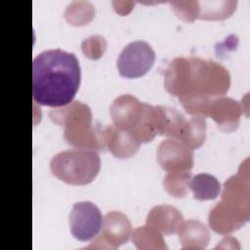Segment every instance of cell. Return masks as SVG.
<instances>
[{
    "instance_id": "obj_1",
    "label": "cell",
    "mask_w": 250,
    "mask_h": 250,
    "mask_svg": "<svg viewBox=\"0 0 250 250\" xmlns=\"http://www.w3.org/2000/svg\"><path fill=\"white\" fill-rule=\"evenodd\" d=\"M80 80V64L73 53L51 49L33 59L32 97L39 104L52 107L69 104L79 89Z\"/></svg>"
},
{
    "instance_id": "obj_2",
    "label": "cell",
    "mask_w": 250,
    "mask_h": 250,
    "mask_svg": "<svg viewBox=\"0 0 250 250\" xmlns=\"http://www.w3.org/2000/svg\"><path fill=\"white\" fill-rule=\"evenodd\" d=\"M167 92L178 98L202 96L216 99L230 86V75L222 64L197 57L175 58L164 75Z\"/></svg>"
},
{
    "instance_id": "obj_3",
    "label": "cell",
    "mask_w": 250,
    "mask_h": 250,
    "mask_svg": "<svg viewBox=\"0 0 250 250\" xmlns=\"http://www.w3.org/2000/svg\"><path fill=\"white\" fill-rule=\"evenodd\" d=\"M51 119L63 126L64 140L77 148L104 150V128L92 122L90 107L81 102H72L50 112Z\"/></svg>"
},
{
    "instance_id": "obj_4",
    "label": "cell",
    "mask_w": 250,
    "mask_h": 250,
    "mask_svg": "<svg viewBox=\"0 0 250 250\" xmlns=\"http://www.w3.org/2000/svg\"><path fill=\"white\" fill-rule=\"evenodd\" d=\"M113 125L130 132L141 144L150 142L157 135L155 106L124 94L117 97L109 107Z\"/></svg>"
},
{
    "instance_id": "obj_5",
    "label": "cell",
    "mask_w": 250,
    "mask_h": 250,
    "mask_svg": "<svg viewBox=\"0 0 250 250\" xmlns=\"http://www.w3.org/2000/svg\"><path fill=\"white\" fill-rule=\"evenodd\" d=\"M50 169L59 180L72 186L90 184L99 174L101 159L95 150L76 148L57 153Z\"/></svg>"
},
{
    "instance_id": "obj_6",
    "label": "cell",
    "mask_w": 250,
    "mask_h": 250,
    "mask_svg": "<svg viewBox=\"0 0 250 250\" xmlns=\"http://www.w3.org/2000/svg\"><path fill=\"white\" fill-rule=\"evenodd\" d=\"M155 53L152 47L144 40H137L126 45L117 60L121 76L137 78L145 75L153 65Z\"/></svg>"
},
{
    "instance_id": "obj_7",
    "label": "cell",
    "mask_w": 250,
    "mask_h": 250,
    "mask_svg": "<svg viewBox=\"0 0 250 250\" xmlns=\"http://www.w3.org/2000/svg\"><path fill=\"white\" fill-rule=\"evenodd\" d=\"M103 215L99 207L91 201L76 202L69 214L72 235L80 241L94 239L103 227Z\"/></svg>"
},
{
    "instance_id": "obj_8",
    "label": "cell",
    "mask_w": 250,
    "mask_h": 250,
    "mask_svg": "<svg viewBox=\"0 0 250 250\" xmlns=\"http://www.w3.org/2000/svg\"><path fill=\"white\" fill-rule=\"evenodd\" d=\"M131 234L132 227L128 217L119 211H110L104 218L101 235L96 236L93 241L95 244L90 245L88 248L100 244L97 246L98 248L115 249L126 243Z\"/></svg>"
},
{
    "instance_id": "obj_9",
    "label": "cell",
    "mask_w": 250,
    "mask_h": 250,
    "mask_svg": "<svg viewBox=\"0 0 250 250\" xmlns=\"http://www.w3.org/2000/svg\"><path fill=\"white\" fill-rule=\"evenodd\" d=\"M157 160L167 172L189 171L193 166V153L181 141L167 139L158 146Z\"/></svg>"
},
{
    "instance_id": "obj_10",
    "label": "cell",
    "mask_w": 250,
    "mask_h": 250,
    "mask_svg": "<svg viewBox=\"0 0 250 250\" xmlns=\"http://www.w3.org/2000/svg\"><path fill=\"white\" fill-rule=\"evenodd\" d=\"M249 186L248 168L243 172L239 168L236 175L230 177L225 182L221 201L244 213L250 214Z\"/></svg>"
},
{
    "instance_id": "obj_11",
    "label": "cell",
    "mask_w": 250,
    "mask_h": 250,
    "mask_svg": "<svg viewBox=\"0 0 250 250\" xmlns=\"http://www.w3.org/2000/svg\"><path fill=\"white\" fill-rule=\"evenodd\" d=\"M250 214L237 210L223 201L215 205L209 213V224L212 229L221 234H229L249 221Z\"/></svg>"
},
{
    "instance_id": "obj_12",
    "label": "cell",
    "mask_w": 250,
    "mask_h": 250,
    "mask_svg": "<svg viewBox=\"0 0 250 250\" xmlns=\"http://www.w3.org/2000/svg\"><path fill=\"white\" fill-rule=\"evenodd\" d=\"M241 113L242 106L237 101L219 97L211 102L208 117H211L221 130L231 132L238 127Z\"/></svg>"
},
{
    "instance_id": "obj_13",
    "label": "cell",
    "mask_w": 250,
    "mask_h": 250,
    "mask_svg": "<svg viewBox=\"0 0 250 250\" xmlns=\"http://www.w3.org/2000/svg\"><path fill=\"white\" fill-rule=\"evenodd\" d=\"M104 142L105 147L118 158H128L134 155L141 143L128 131L121 130L113 124L104 127Z\"/></svg>"
},
{
    "instance_id": "obj_14",
    "label": "cell",
    "mask_w": 250,
    "mask_h": 250,
    "mask_svg": "<svg viewBox=\"0 0 250 250\" xmlns=\"http://www.w3.org/2000/svg\"><path fill=\"white\" fill-rule=\"evenodd\" d=\"M182 213L170 205L154 206L146 217V226L153 228L164 235L174 234L183 222Z\"/></svg>"
},
{
    "instance_id": "obj_15",
    "label": "cell",
    "mask_w": 250,
    "mask_h": 250,
    "mask_svg": "<svg viewBox=\"0 0 250 250\" xmlns=\"http://www.w3.org/2000/svg\"><path fill=\"white\" fill-rule=\"evenodd\" d=\"M177 232L183 249H204L210 239L208 229L198 220L183 221Z\"/></svg>"
},
{
    "instance_id": "obj_16",
    "label": "cell",
    "mask_w": 250,
    "mask_h": 250,
    "mask_svg": "<svg viewBox=\"0 0 250 250\" xmlns=\"http://www.w3.org/2000/svg\"><path fill=\"white\" fill-rule=\"evenodd\" d=\"M156 108L158 111V135L180 141L187 119L175 108L162 105H156Z\"/></svg>"
},
{
    "instance_id": "obj_17",
    "label": "cell",
    "mask_w": 250,
    "mask_h": 250,
    "mask_svg": "<svg viewBox=\"0 0 250 250\" xmlns=\"http://www.w3.org/2000/svg\"><path fill=\"white\" fill-rule=\"evenodd\" d=\"M188 188L197 200L215 199L221 191V185L217 178L207 173H200L190 178Z\"/></svg>"
},
{
    "instance_id": "obj_18",
    "label": "cell",
    "mask_w": 250,
    "mask_h": 250,
    "mask_svg": "<svg viewBox=\"0 0 250 250\" xmlns=\"http://www.w3.org/2000/svg\"><path fill=\"white\" fill-rule=\"evenodd\" d=\"M206 121L199 115H192L186 120L180 141L189 149H197L202 146L206 138Z\"/></svg>"
},
{
    "instance_id": "obj_19",
    "label": "cell",
    "mask_w": 250,
    "mask_h": 250,
    "mask_svg": "<svg viewBox=\"0 0 250 250\" xmlns=\"http://www.w3.org/2000/svg\"><path fill=\"white\" fill-rule=\"evenodd\" d=\"M132 240L139 249H167L162 234L146 225L133 230Z\"/></svg>"
},
{
    "instance_id": "obj_20",
    "label": "cell",
    "mask_w": 250,
    "mask_h": 250,
    "mask_svg": "<svg viewBox=\"0 0 250 250\" xmlns=\"http://www.w3.org/2000/svg\"><path fill=\"white\" fill-rule=\"evenodd\" d=\"M190 178L189 171L168 172L163 180V186L171 196L184 197L188 191Z\"/></svg>"
},
{
    "instance_id": "obj_21",
    "label": "cell",
    "mask_w": 250,
    "mask_h": 250,
    "mask_svg": "<svg viewBox=\"0 0 250 250\" xmlns=\"http://www.w3.org/2000/svg\"><path fill=\"white\" fill-rule=\"evenodd\" d=\"M236 1L225 2L222 7H218L219 2H216V7L213 2H198L199 13L198 18L203 20H223L229 17L235 10Z\"/></svg>"
},
{
    "instance_id": "obj_22",
    "label": "cell",
    "mask_w": 250,
    "mask_h": 250,
    "mask_svg": "<svg viewBox=\"0 0 250 250\" xmlns=\"http://www.w3.org/2000/svg\"><path fill=\"white\" fill-rule=\"evenodd\" d=\"M106 47L104 37L95 35L87 38L82 42V51L86 57L92 60L99 59L103 56Z\"/></svg>"
},
{
    "instance_id": "obj_23",
    "label": "cell",
    "mask_w": 250,
    "mask_h": 250,
    "mask_svg": "<svg viewBox=\"0 0 250 250\" xmlns=\"http://www.w3.org/2000/svg\"><path fill=\"white\" fill-rule=\"evenodd\" d=\"M173 6V10L175 11L176 15L184 21H193L196 18H198L199 7L197 1H174L170 2Z\"/></svg>"
}]
</instances>
